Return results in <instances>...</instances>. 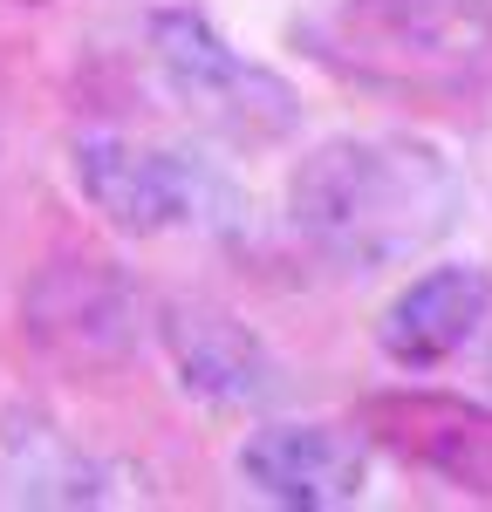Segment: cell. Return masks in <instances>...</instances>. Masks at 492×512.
<instances>
[{
    "instance_id": "8992f818",
    "label": "cell",
    "mask_w": 492,
    "mask_h": 512,
    "mask_svg": "<svg viewBox=\"0 0 492 512\" xmlns=\"http://www.w3.org/2000/svg\"><path fill=\"white\" fill-rule=\"evenodd\" d=\"M363 424L404 465L445 478V485L472 492V499H492V410L465 403V396L390 390L363 410Z\"/></svg>"
},
{
    "instance_id": "277c9868",
    "label": "cell",
    "mask_w": 492,
    "mask_h": 512,
    "mask_svg": "<svg viewBox=\"0 0 492 512\" xmlns=\"http://www.w3.org/2000/svg\"><path fill=\"white\" fill-rule=\"evenodd\" d=\"M151 62H158V82L171 89V103L192 123H205L212 137L274 144L301 117L294 89L274 69L246 62L240 48L192 7H158L151 14Z\"/></svg>"
},
{
    "instance_id": "5b68a950",
    "label": "cell",
    "mask_w": 492,
    "mask_h": 512,
    "mask_svg": "<svg viewBox=\"0 0 492 512\" xmlns=\"http://www.w3.org/2000/svg\"><path fill=\"white\" fill-rule=\"evenodd\" d=\"M21 335L28 349L62 369V376H103L130 362L137 335H144V301H137V280L110 267V260H48L28 294H21Z\"/></svg>"
},
{
    "instance_id": "ba28073f",
    "label": "cell",
    "mask_w": 492,
    "mask_h": 512,
    "mask_svg": "<svg viewBox=\"0 0 492 512\" xmlns=\"http://www.w3.org/2000/svg\"><path fill=\"white\" fill-rule=\"evenodd\" d=\"M158 342L178 376V390L199 403H253L274 390V355L240 315L212 301H164L158 308Z\"/></svg>"
},
{
    "instance_id": "52a82bcc",
    "label": "cell",
    "mask_w": 492,
    "mask_h": 512,
    "mask_svg": "<svg viewBox=\"0 0 492 512\" xmlns=\"http://www.w3.org/2000/svg\"><path fill=\"white\" fill-rule=\"evenodd\" d=\"M240 478L287 512H335L363 499L369 451L328 424H267L240 444Z\"/></svg>"
},
{
    "instance_id": "3957f363",
    "label": "cell",
    "mask_w": 492,
    "mask_h": 512,
    "mask_svg": "<svg viewBox=\"0 0 492 512\" xmlns=\"http://www.w3.org/2000/svg\"><path fill=\"white\" fill-rule=\"evenodd\" d=\"M76 192L130 239H164V233H226L240 219V192L219 164L178 144H144L117 130H89L69 151Z\"/></svg>"
},
{
    "instance_id": "7a4b0ae2",
    "label": "cell",
    "mask_w": 492,
    "mask_h": 512,
    "mask_svg": "<svg viewBox=\"0 0 492 512\" xmlns=\"http://www.w3.org/2000/svg\"><path fill=\"white\" fill-rule=\"evenodd\" d=\"M294 41L322 69L390 96H465L492 82V7L479 0H301Z\"/></svg>"
},
{
    "instance_id": "9c48e42d",
    "label": "cell",
    "mask_w": 492,
    "mask_h": 512,
    "mask_svg": "<svg viewBox=\"0 0 492 512\" xmlns=\"http://www.w3.org/2000/svg\"><path fill=\"white\" fill-rule=\"evenodd\" d=\"M486 308H492L486 267H465V260L458 267H431L424 280H410L404 294L383 308L376 342H383V355L397 369H438L445 355H458L479 335Z\"/></svg>"
},
{
    "instance_id": "6da1fadb",
    "label": "cell",
    "mask_w": 492,
    "mask_h": 512,
    "mask_svg": "<svg viewBox=\"0 0 492 512\" xmlns=\"http://www.w3.org/2000/svg\"><path fill=\"white\" fill-rule=\"evenodd\" d=\"M465 185L424 137H335L287 178V219L322 260L349 274L404 267L458 226Z\"/></svg>"
},
{
    "instance_id": "8fae6325",
    "label": "cell",
    "mask_w": 492,
    "mask_h": 512,
    "mask_svg": "<svg viewBox=\"0 0 492 512\" xmlns=\"http://www.w3.org/2000/svg\"><path fill=\"white\" fill-rule=\"evenodd\" d=\"M486 383H492V342H486Z\"/></svg>"
},
{
    "instance_id": "30bf717a",
    "label": "cell",
    "mask_w": 492,
    "mask_h": 512,
    "mask_svg": "<svg viewBox=\"0 0 492 512\" xmlns=\"http://www.w3.org/2000/svg\"><path fill=\"white\" fill-rule=\"evenodd\" d=\"M0 485L21 506H103L110 465H96L62 424H48L35 410H14L0 431Z\"/></svg>"
}]
</instances>
